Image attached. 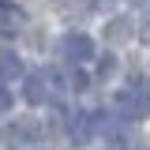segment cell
Here are the masks:
<instances>
[{
  "label": "cell",
  "instance_id": "1",
  "mask_svg": "<svg viewBox=\"0 0 150 150\" xmlns=\"http://www.w3.org/2000/svg\"><path fill=\"white\" fill-rule=\"evenodd\" d=\"M116 112L128 116V120L150 112V83H146V79H131L128 86L116 94Z\"/></svg>",
  "mask_w": 150,
  "mask_h": 150
},
{
  "label": "cell",
  "instance_id": "2",
  "mask_svg": "<svg viewBox=\"0 0 150 150\" xmlns=\"http://www.w3.org/2000/svg\"><path fill=\"white\" fill-rule=\"evenodd\" d=\"M94 135H98V128H94V116L90 112H68V139H71V143H79V146H83V143H90Z\"/></svg>",
  "mask_w": 150,
  "mask_h": 150
},
{
  "label": "cell",
  "instance_id": "3",
  "mask_svg": "<svg viewBox=\"0 0 150 150\" xmlns=\"http://www.w3.org/2000/svg\"><path fill=\"white\" fill-rule=\"evenodd\" d=\"M60 53L68 56V60H75V64H79V60H90L94 56V41L86 34H68L60 41Z\"/></svg>",
  "mask_w": 150,
  "mask_h": 150
},
{
  "label": "cell",
  "instance_id": "4",
  "mask_svg": "<svg viewBox=\"0 0 150 150\" xmlns=\"http://www.w3.org/2000/svg\"><path fill=\"white\" fill-rule=\"evenodd\" d=\"M49 75L38 71V75H26V83H23V98L30 101V105H45V94H49Z\"/></svg>",
  "mask_w": 150,
  "mask_h": 150
},
{
  "label": "cell",
  "instance_id": "5",
  "mask_svg": "<svg viewBox=\"0 0 150 150\" xmlns=\"http://www.w3.org/2000/svg\"><path fill=\"white\" fill-rule=\"evenodd\" d=\"M19 23H23V8H15V4H8V0H0V34H15Z\"/></svg>",
  "mask_w": 150,
  "mask_h": 150
},
{
  "label": "cell",
  "instance_id": "6",
  "mask_svg": "<svg viewBox=\"0 0 150 150\" xmlns=\"http://www.w3.org/2000/svg\"><path fill=\"white\" fill-rule=\"evenodd\" d=\"M131 30H135V23H131L128 15H120V19H112L109 26H105V41H109V45H116V41H124Z\"/></svg>",
  "mask_w": 150,
  "mask_h": 150
},
{
  "label": "cell",
  "instance_id": "7",
  "mask_svg": "<svg viewBox=\"0 0 150 150\" xmlns=\"http://www.w3.org/2000/svg\"><path fill=\"white\" fill-rule=\"evenodd\" d=\"M23 75V60L11 49H0V79H19Z\"/></svg>",
  "mask_w": 150,
  "mask_h": 150
},
{
  "label": "cell",
  "instance_id": "8",
  "mask_svg": "<svg viewBox=\"0 0 150 150\" xmlns=\"http://www.w3.org/2000/svg\"><path fill=\"white\" fill-rule=\"evenodd\" d=\"M68 86H71V90H86V86H90V79H86V71H71V79H68Z\"/></svg>",
  "mask_w": 150,
  "mask_h": 150
},
{
  "label": "cell",
  "instance_id": "9",
  "mask_svg": "<svg viewBox=\"0 0 150 150\" xmlns=\"http://www.w3.org/2000/svg\"><path fill=\"white\" fill-rule=\"evenodd\" d=\"M112 68H116V56H112V53H105V56H101V75H105V71H112Z\"/></svg>",
  "mask_w": 150,
  "mask_h": 150
},
{
  "label": "cell",
  "instance_id": "10",
  "mask_svg": "<svg viewBox=\"0 0 150 150\" xmlns=\"http://www.w3.org/2000/svg\"><path fill=\"white\" fill-rule=\"evenodd\" d=\"M8 105H11V94H8V86H4V83H0V112L8 109Z\"/></svg>",
  "mask_w": 150,
  "mask_h": 150
}]
</instances>
